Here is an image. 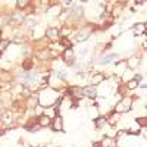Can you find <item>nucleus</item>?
<instances>
[{
	"instance_id": "obj_16",
	"label": "nucleus",
	"mask_w": 147,
	"mask_h": 147,
	"mask_svg": "<svg viewBox=\"0 0 147 147\" xmlns=\"http://www.w3.org/2000/svg\"><path fill=\"white\" fill-rule=\"evenodd\" d=\"M137 65H138V60H137L136 57H134V59H129V60H128V66H129V68H136Z\"/></svg>"
},
{
	"instance_id": "obj_6",
	"label": "nucleus",
	"mask_w": 147,
	"mask_h": 147,
	"mask_svg": "<svg viewBox=\"0 0 147 147\" xmlns=\"http://www.w3.org/2000/svg\"><path fill=\"white\" fill-rule=\"evenodd\" d=\"M134 35H141V34H144L146 35V25L144 24H137L136 27H134Z\"/></svg>"
},
{
	"instance_id": "obj_24",
	"label": "nucleus",
	"mask_w": 147,
	"mask_h": 147,
	"mask_svg": "<svg viewBox=\"0 0 147 147\" xmlns=\"http://www.w3.org/2000/svg\"><path fill=\"white\" fill-rule=\"evenodd\" d=\"M24 41H25V40H24L22 37H16V38H15V43H18V44H22Z\"/></svg>"
},
{
	"instance_id": "obj_8",
	"label": "nucleus",
	"mask_w": 147,
	"mask_h": 147,
	"mask_svg": "<svg viewBox=\"0 0 147 147\" xmlns=\"http://www.w3.org/2000/svg\"><path fill=\"white\" fill-rule=\"evenodd\" d=\"M90 34H91V31L90 30H87V31H81L78 35H77V41H85V40H88V37H90Z\"/></svg>"
},
{
	"instance_id": "obj_28",
	"label": "nucleus",
	"mask_w": 147,
	"mask_h": 147,
	"mask_svg": "<svg viewBox=\"0 0 147 147\" xmlns=\"http://www.w3.org/2000/svg\"><path fill=\"white\" fill-rule=\"evenodd\" d=\"M0 37H2V31H0Z\"/></svg>"
},
{
	"instance_id": "obj_17",
	"label": "nucleus",
	"mask_w": 147,
	"mask_h": 147,
	"mask_svg": "<svg viewBox=\"0 0 147 147\" xmlns=\"http://www.w3.org/2000/svg\"><path fill=\"white\" fill-rule=\"evenodd\" d=\"M137 85H138V81H137L136 78H134V80H131V81L128 82V88H136Z\"/></svg>"
},
{
	"instance_id": "obj_21",
	"label": "nucleus",
	"mask_w": 147,
	"mask_h": 147,
	"mask_svg": "<svg viewBox=\"0 0 147 147\" xmlns=\"http://www.w3.org/2000/svg\"><path fill=\"white\" fill-rule=\"evenodd\" d=\"M110 144H112V140H103V143H102V147H110Z\"/></svg>"
},
{
	"instance_id": "obj_5",
	"label": "nucleus",
	"mask_w": 147,
	"mask_h": 147,
	"mask_svg": "<svg viewBox=\"0 0 147 147\" xmlns=\"http://www.w3.org/2000/svg\"><path fill=\"white\" fill-rule=\"evenodd\" d=\"M2 121H3V124H6V125H10L12 124V121H13V115H12L10 110H7V112H5L2 115Z\"/></svg>"
},
{
	"instance_id": "obj_25",
	"label": "nucleus",
	"mask_w": 147,
	"mask_h": 147,
	"mask_svg": "<svg viewBox=\"0 0 147 147\" xmlns=\"http://www.w3.org/2000/svg\"><path fill=\"white\" fill-rule=\"evenodd\" d=\"M80 53H81V56L87 55V53H88V49H87V47H85V49H81V52H80Z\"/></svg>"
},
{
	"instance_id": "obj_3",
	"label": "nucleus",
	"mask_w": 147,
	"mask_h": 147,
	"mask_svg": "<svg viewBox=\"0 0 147 147\" xmlns=\"http://www.w3.org/2000/svg\"><path fill=\"white\" fill-rule=\"evenodd\" d=\"M62 57H63V60H65L68 65H71V63L75 62V55H74L72 49H66V50L62 53Z\"/></svg>"
},
{
	"instance_id": "obj_11",
	"label": "nucleus",
	"mask_w": 147,
	"mask_h": 147,
	"mask_svg": "<svg viewBox=\"0 0 147 147\" xmlns=\"http://www.w3.org/2000/svg\"><path fill=\"white\" fill-rule=\"evenodd\" d=\"M9 21H10L12 24H13V22H15V24H21V22L24 21V15H22V13H16V15H12Z\"/></svg>"
},
{
	"instance_id": "obj_18",
	"label": "nucleus",
	"mask_w": 147,
	"mask_h": 147,
	"mask_svg": "<svg viewBox=\"0 0 147 147\" xmlns=\"http://www.w3.org/2000/svg\"><path fill=\"white\" fill-rule=\"evenodd\" d=\"M105 124H106V118H99V119L96 121V125L99 127V128H100V127H103Z\"/></svg>"
},
{
	"instance_id": "obj_26",
	"label": "nucleus",
	"mask_w": 147,
	"mask_h": 147,
	"mask_svg": "<svg viewBox=\"0 0 147 147\" xmlns=\"http://www.w3.org/2000/svg\"><path fill=\"white\" fill-rule=\"evenodd\" d=\"M69 32H71V30H69V28H65V30H63L62 32H59V34H62V35H66V34H69Z\"/></svg>"
},
{
	"instance_id": "obj_20",
	"label": "nucleus",
	"mask_w": 147,
	"mask_h": 147,
	"mask_svg": "<svg viewBox=\"0 0 147 147\" xmlns=\"http://www.w3.org/2000/svg\"><path fill=\"white\" fill-rule=\"evenodd\" d=\"M16 5H18V7H25L27 5H28V2H25V0H18V2H16Z\"/></svg>"
},
{
	"instance_id": "obj_12",
	"label": "nucleus",
	"mask_w": 147,
	"mask_h": 147,
	"mask_svg": "<svg viewBox=\"0 0 147 147\" xmlns=\"http://www.w3.org/2000/svg\"><path fill=\"white\" fill-rule=\"evenodd\" d=\"M37 105H38V97H35V96H31L30 99H28V106L31 109H34Z\"/></svg>"
},
{
	"instance_id": "obj_14",
	"label": "nucleus",
	"mask_w": 147,
	"mask_h": 147,
	"mask_svg": "<svg viewBox=\"0 0 147 147\" xmlns=\"http://www.w3.org/2000/svg\"><path fill=\"white\" fill-rule=\"evenodd\" d=\"M82 15V7H75L72 10V16H75V18H78V16H81Z\"/></svg>"
},
{
	"instance_id": "obj_23",
	"label": "nucleus",
	"mask_w": 147,
	"mask_h": 147,
	"mask_svg": "<svg viewBox=\"0 0 147 147\" xmlns=\"http://www.w3.org/2000/svg\"><path fill=\"white\" fill-rule=\"evenodd\" d=\"M56 77H57V78L65 80V77H66V75H65V72H56Z\"/></svg>"
},
{
	"instance_id": "obj_27",
	"label": "nucleus",
	"mask_w": 147,
	"mask_h": 147,
	"mask_svg": "<svg viewBox=\"0 0 147 147\" xmlns=\"http://www.w3.org/2000/svg\"><path fill=\"white\" fill-rule=\"evenodd\" d=\"M71 3H72L71 0H66V2H63V5H65V6H71Z\"/></svg>"
},
{
	"instance_id": "obj_15",
	"label": "nucleus",
	"mask_w": 147,
	"mask_h": 147,
	"mask_svg": "<svg viewBox=\"0 0 147 147\" xmlns=\"http://www.w3.org/2000/svg\"><path fill=\"white\" fill-rule=\"evenodd\" d=\"M103 75H102V74H97V75H94V78H93V82L94 84H99V82H102L103 81Z\"/></svg>"
},
{
	"instance_id": "obj_13",
	"label": "nucleus",
	"mask_w": 147,
	"mask_h": 147,
	"mask_svg": "<svg viewBox=\"0 0 147 147\" xmlns=\"http://www.w3.org/2000/svg\"><path fill=\"white\" fill-rule=\"evenodd\" d=\"M24 22H25L27 28H34V27H37V21L32 19V18H28V19H25Z\"/></svg>"
},
{
	"instance_id": "obj_7",
	"label": "nucleus",
	"mask_w": 147,
	"mask_h": 147,
	"mask_svg": "<svg viewBox=\"0 0 147 147\" xmlns=\"http://www.w3.org/2000/svg\"><path fill=\"white\" fill-rule=\"evenodd\" d=\"M62 127H63L62 118H55V119H53V124H52V128H53L55 131H62Z\"/></svg>"
},
{
	"instance_id": "obj_29",
	"label": "nucleus",
	"mask_w": 147,
	"mask_h": 147,
	"mask_svg": "<svg viewBox=\"0 0 147 147\" xmlns=\"http://www.w3.org/2000/svg\"><path fill=\"white\" fill-rule=\"evenodd\" d=\"M0 53H2V52H0Z\"/></svg>"
},
{
	"instance_id": "obj_4",
	"label": "nucleus",
	"mask_w": 147,
	"mask_h": 147,
	"mask_svg": "<svg viewBox=\"0 0 147 147\" xmlns=\"http://www.w3.org/2000/svg\"><path fill=\"white\" fill-rule=\"evenodd\" d=\"M46 35H47V38H50L52 41H56L59 38V30L56 28H49L46 31Z\"/></svg>"
},
{
	"instance_id": "obj_2",
	"label": "nucleus",
	"mask_w": 147,
	"mask_h": 147,
	"mask_svg": "<svg viewBox=\"0 0 147 147\" xmlns=\"http://www.w3.org/2000/svg\"><path fill=\"white\" fill-rule=\"evenodd\" d=\"M81 93H82L85 97H88V99H96L97 88H96V85H87V87H84V88L81 90Z\"/></svg>"
},
{
	"instance_id": "obj_19",
	"label": "nucleus",
	"mask_w": 147,
	"mask_h": 147,
	"mask_svg": "<svg viewBox=\"0 0 147 147\" xmlns=\"http://www.w3.org/2000/svg\"><path fill=\"white\" fill-rule=\"evenodd\" d=\"M9 46V40H5V41H0V52L6 50V47Z\"/></svg>"
},
{
	"instance_id": "obj_22",
	"label": "nucleus",
	"mask_w": 147,
	"mask_h": 147,
	"mask_svg": "<svg viewBox=\"0 0 147 147\" xmlns=\"http://www.w3.org/2000/svg\"><path fill=\"white\" fill-rule=\"evenodd\" d=\"M62 44H63V46H65L66 49H71V43H69V41H68L66 38H62Z\"/></svg>"
},
{
	"instance_id": "obj_9",
	"label": "nucleus",
	"mask_w": 147,
	"mask_h": 147,
	"mask_svg": "<svg viewBox=\"0 0 147 147\" xmlns=\"http://www.w3.org/2000/svg\"><path fill=\"white\" fill-rule=\"evenodd\" d=\"M116 57H118V55H116V53H110V55L105 56V57H103V59L100 60L99 63H102V65H105V63H109L110 60H113V59H116Z\"/></svg>"
},
{
	"instance_id": "obj_10",
	"label": "nucleus",
	"mask_w": 147,
	"mask_h": 147,
	"mask_svg": "<svg viewBox=\"0 0 147 147\" xmlns=\"http://www.w3.org/2000/svg\"><path fill=\"white\" fill-rule=\"evenodd\" d=\"M38 125L40 127H47V125H50V116H47V115H43L38 121Z\"/></svg>"
},
{
	"instance_id": "obj_1",
	"label": "nucleus",
	"mask_w": 147,
	"mask_h": 147,
	"mask_svg": "<svg viewBox=\"0 0 147 147\" xmlns=\"http://www.w3.org/2000/svg\"><path fill=\"white\" fill-rule=\"evenodd\" d=\"M131 103H132V100L129 99V97L122 99V100L116 105V112H128V110L131 109Z\"/></svg>"
}]
</instances>
